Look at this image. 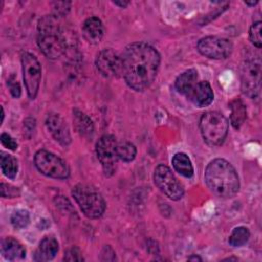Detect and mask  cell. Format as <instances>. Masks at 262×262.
Wrapping results in <instances>:
<instances>
[{"instance_id": "obj_22", "label": "cell", "mask_w": 262, "mask_h": 262, "mask_svg": "<svg viewBox=\"0 0 262 262\" xmlns=\"http://www.w3.org/2000/svg\"><path fill=\"white\" fill-rule=\"evenodd\" d=\"M1 170L7 178L14 179L18 170L16 159L11 155L2 152L1 154Z\"/></svg>"}, {"instance_id": "obj_29", "label": "cell", "mask_w": 262, "mask_h": 262, "mask_svg": "<svg viewBox=\"0 0 262 262\" xmlns=\"http://www.w3.org/2000/svg\"><path fill=\"white\" fill-rule=\"evenodd\" d=\"M7 85H8V88L10 90V93L13 97L15 98H18L20 96V93H21V90H20V86L16 80V78L14 77V75H11L8 80H7Z\"/></svg>"}, {"instance_id": "obj_34", "label": "cell", "mask_w": 262, "mask_h": 262, "mask_svg": "<svg viewBox=\"0 0 262 262\" xmlns=\"http://www.w3.org/2000/svg\"><path fill=\"white\" fill-rule=\"evenodd\" d=\"M247 5H249V6H254V5H256L257 3H258V1H254V2H248V1H246L245 2Z\"/></svg>"}, {"instance_id": "obj_19", "label": "cell", "mask_w": 262, "mask_h": 262, "mask_svg": "<svg viewBox=\"0 0 262 262\" xmlns=\"http://www.w3.org/2000/svg\"><path fill=\"white\" fill-rule=\"evenodd\" d=\"M230 107V123L234 129H239L247 119V107L244 101L239 98H234L229 103Z\"/></svg>"}, {"instance_id": "obj_28", "label": "cell", "mask_w": 262, "mask_h": 262, "mask_svg": "<svg viewBox=\"0 0 262 262\" xmlns=\"http://www.w3.org/2000/svg\"><path fill=\"white\" fill-rule=\"evenodd\" d=\"M71 8V2H54L53 3V10H54V15L59 17V16H64Z\"/></svg>"}, {"instance_id": "obj_25", "label": "cell", "mask_w": 262, "mask_h": 262, "mask_svg": "<svg viewBox=\"0 0 262 262\" xmlns=\"http://www.w3.org/2000/svg\"><path fill=\"white\" fill-rule=\"evenodd\" d=\"M10 221H11V224L13 225V227H15L17 229L24 228L30 222V214L27 210H24V209L17 210L12 213V215L10 217Z\"/></svg>"}, {"instance_id": "obj_1", "label": "cell", "mask_w": 262, "mask_h": 262, "mask_svg": "<svg viewBox=\"0 0 262 262\" xmlns=\"http://www.w3.org/2000/svg\"><path fill=\"white\" fill-rule=\"evenodd\" d=\"M122 76L135 91H143L154 82L161 62L158 50L145 42L129 44L121 55Z\"/></svg>"}, {"instance_id": "obj_12", "label": "cell", "mask_w": 262, "mask_h": 262, "mask_svg": "<svg viewBox=\"0 0 262 262\" xmlns=\"http://www.w3.org/2000/svg\"><path fill=\"white\" fill-rule=\"evenodd\" d=\"M97 71L105 78L122 76V58L113 49L101 50L95 59Z\"/></svg>"}, {"instance_id": "obj_5", "label": "cell", "mask_w": 262, "mask_h": 262, "mask_svg": "<svg viewBox=\"0 0 262 262\" xmlns=\"http://www.w3.org/2000/svg\"><path fill=\"white\" fill-rule=\"evenodd\" d=\"M200 130L207 144L220 145L228 132L227 119L218 112H207L201 117Z\"/></svg>"}, {"instance_id": "obj_2", "label": "cell", "mask_w": 262, "mask_h": 262, "mask_svg": "<svg viewBox=\"0 0 262 262\" xmlns=\"http://www.w3.org/2000/svg\"><path fill=\"white\" fill-rule=\"evenodd\" d=\"M205 180L210 190L219 198H231L239 189L237 172L224 159H215L208 164Z\"/></svg>"}, {"instance_id": "obj_17", "label": "cell", "mask_w": 262, "mask_h": 262, "mask_svg": "<svg viewBox=\"0 0 262 262\" xmlns=\"http://www.w3.org/2000/svg\"><path fill=\"white\" fill-rule=\"evenodd\" d=\"M199 82V75L196 70L189 69L180 74L175 81L176 90L187 97V95L191 92L193 87Z\"/></svg>"}, {"instance_id": "obj_24", "label": "cell", "mask_w": 262, "mask_h": 262, "mask_svg": "<svg viewBox=\"0 0 262 262\" xmlns=\"http://www.w3.org/2000/svg\"><path fill=\"white\" fill-rule=\"evenodd\" d=\"M250 237V231L245 226L235 227L229 235L228 243L232 247H241L248 242Z\"/></svg>"}, {"instance_id": "obj_20", "label": "cell", "mask_w": 262, "mask_h": 262, "mask_svg": "<svg viewBox=\"0 0 262 262\" xmlns=\"http://www.w3.org/2000/svg\"><path fill=\"white\" fill-rule=\"evenodd\" d=\"M73 120L77 131L85 137H91L94 132V125L91 119L79 110L73 111Z\"/></svg>"}, {"instance_id": "obj_16", "label": "cell", "mask_w": 262, "mask_h": 262, "mask_svg": "<svg viewBox=\"0 0 262 262\" xmlns=\"http://www.w3.org/2000/svg\"><path fill=\"white\" fill-rule=\"evenodd\" d=\"M1 253L8 261H19L26 257V249L24 246L11 236L2 239Z\"/></svg>"}, {"instance_id": "obj_9", "label": "cell", "mask_w": 262, "mask_h": 262, "mask_svg": "<svg viewBox=\"0 0 262 262\" xmlns=\"http://www.w3.org/2000/svg\"><path fill=\"white\" fill-rule=\"evenodd\" d=\"M117 145L116 137L112 134L102 135L96 143V155L106 176H112L116 172L119 160Z\"/></svg>"}, {"instance_id": "obj_11", "label": "cell", "mask_w": 262, "mask_h": 262, "mask_svg": "<svg viewBox=\"0 0 262 262\" xmlns=\"http://www.w3.org/2000/svg\"><path fill=\"white\" fill-rule=\"evenodd\" d=\"M199 52L209 58L222 59L228 57L232 52V43L226 38L208 36L198 42Z\"/></svg>"}, {"instance_id": "obj_15", "label": "cell", "mask_w": 262, "mask_h": 262, "mask_svg": "<svg viewBox=\"0 0 262 262\" xmlns=\"http://www.w3.org/2000/svg\"><path fill=\"white\" fill-rule=\"evenodd\" d=\"M82 32L85 39L93 44L100 42L104 35V27L102 21L96 17L91 16L85 19L82 26Z\"/></svg>"}, {"instance_id": "obj_27", "label": "cell", "mask_w": 262, "mask_h": 262, "mask_svg": "<svg viewBox=\"0 0 262 262\" xmlns=\"http://www.w3.org/2000/svg\"><path fill=\"white\" fill-rule=\"evenodd\" d=\"M0 192L3 198H14L19 194V189L15 186L2 182L0 184Z\"/></svg>"}, {"instance_id": "obj_10", "label": "cell", "mask_w": 262, "mask_h": 262, "mask_svg": "<svg viewBox=\"0 0 262 262\" xmlns=\"http://www.w3.org/2000/svg\"><path fill=\"white\" fill-rule=\"evenodd\" d=\"M23 76L28 95L31 99H35L41 81V64L37 57L30 52H24L20 57Z\"/></svg>"}, {"instance_id": "obj_7", "label": "cell", "mask_w": 262, "mask_h": 262, "mask_svg": "<svg viewBox=\"0 0 262 262\" xmlns=\"http://www.w3.org/2000/svg\"><path fill=\"white\" fill-rule=\"evenodd\" d=\"M242 91L250 98H258L261 89V62L259 59L246 60L241 70Z\"/></svg>"}, {"instance_id": "obj_6", "label": "cell", "mask_w": 262, "mask_h": 262, "mask_svg": "<svg viewBox=\"0 0 262 262\" xmlns=\"http://www.w3.org/2000/svg\"><path fill=\"white\" fill-rule=\"evenodd\" d=\"M36 168L44 175L55 179H67L70 176L68 164L56 155L40 149L34 157Z\"/></svg>"}, {"instance_id": "obj_26", "label": "cell", "mask_w": 262, "mask_h": 262, "mask_svg": "<svg viewBox=\"0 0 262 262\" xmlns=\"http://www.w3.org/2000/svg\"><path fill=\"white\" fill-rule=\"evenodd\" d=\"M249 37H250V41L252 42V44L255 47L261 48L262 39H261V21L260 20L254 23L251 26L250 32H249Z\"/></svg>"}, {"instance_id": "obj_21", "label": "cell", "mask_w": 262, "mask_h": 262, "mask_svg": "<svg viewBox=\"0 0 262 262\" xmlns=\"http://www.w3.org/2000/svg\"><path fill=\"white\" fill-rule=\"evenodd\" d=\"M172 165L175 171H177L180 175L190 178L193 175V167L190 159L184 152H177L174 155L172 159Z\"/></svg>"}, {"instance_id": "obj_30", "label": "cell", "mask_w": 262, "mask_h": 262, "mask_svg": "<svg viewBox=\"0 0 262 262\" xmlns=\"http://www.w3.org/2000/svg\"><path fill=\"white\" fill-rule=\"evenodd\" d=\"M63 260H66V261H83L84 258H83V256H82L81 251H80L78 248L73 247V248L69 249V250L64 253Z\"/></svg>"}, {"instance_id": "obj_32", "label": "cell", "mask_w": 262, "mask_h": 262, "mask_svg": "<svg viewBox=\"0 0 262 262\" xmlns=\"http://www.w3.org/2000/svg\"><path fill=\"white\" fill-rule=\"evenodd\" d=\"M188 260H189V261H202V258L199 257V256L193 255V256H190V257L188 258Z\"/></svg>"}, {"instance_id": "obj_14", "label": "cell", "mask_w": 262, "mask_h": 262, "mask_svg": "<svg viewBox=\"0 0 262 262\" xmlns=\"http://www.w3.org/2000/svg\"><path fill=\"white\" fill-rule=\"evenodd\" d=\"M187 98L198 107H204L211 104L214 99V93L210 83L208 81H199L187 95Z\"/></svg>"}, {"instance_id": "obj_18", "label": "cell", "mask_w": 262, "mask_h": 262, "mask_svg": "<svg viewBox=\"0 0 262 262\" xmlns=\"http://www.w3.org/2000/svg\"><path fill=\"white\" fill-rule=\"evenodd\" d=\"M58 252V243L54 237L46 236L44 237L34 255V260L36 261H48L52 260Z\"/></svg>"}, {"instance_id": "obj_8", "label": "cell", "mask_w": 262, "mask_h": 262, "mask_svg": "<svg viewBox=\"0 0 262 262\" xmlns=\"http://www.w3.org/2000/svg\"><path fill=\"white\" fill-rule=\"evenodd\" d=\"M154 181L159 189L173 201H178L183 196L184 189L181 183L166 165H159L154 172Z\"/></svg>"}, {"instance_id": "obj_4", "label": "cell", "mask_w": 262, "mask_h": 262, "mask_svg": "<svg viewBox=\"0 0 262 262\" xmlns=\"http://www.w3.org/2000/svg\"><path fill=\"white\" fill-rule=\"evenodd\" d=\"M72 194L86 217L96 219L104 213L105 201L95 187L80 183L73 187Z\"/></svg>"}, {"instance_id": "obj_13", "label": "cell", "mask_w": 262, "mask_h": 262, "mask_svg": "<svg viewBox=\"0 0 262 262\" xmlns=\"http://www.w3.org/2000/svg\"><path fill=\"white\" fill-rule=\"evenodd\" d=\"M46 126L53 138L61 145H69L72 141L71 133L67 122L58 114L51 113L46 118Z\"/></svg>"}, {"instance_id": "obj_23", "label": "cell", "mask_w": 262, "mask_h": 262, "mask_svg": "<svg viewBox=\"0 0 262 262\" xmlns=\"http://www.w3.org/2000/svg\"><path fill=\"white\" fill-rule=\"evenodd\" d=\"M136 147L133 143L129 141H121L117 145V154L119 160L123 162H131L136 157Z\"/></svg>"}, {"instance_id": "obj_3", "label": "cell", "mask_w": 262, "mask_h": 262, "mask_svg": "<svg viewBox=\"0 0 262 262\" xmlns=\"http://www.w3.org/2000/svg\"><path fill=\"white\" fill-rule=\"evenodd\" d=\"M37 43L43 54L51 59L60 57L66 51V40L60 29L58 17L45 15L38 23Z\"/></svg>"}, {"instance_id": "obj_33", "label": "cell", "mask_w": 262, "mask_h": 262, "mask_svg": "<svg viewBox=\"0 0 262 262\" xmlns=\"http://www.w3.org/2000/svg\"><path fill=\"white\" fill-rule=\"evenodd\" d=\"M116 5H119V6H121V7H126L128 4H129V2H118V1H116V2H114Z\"/></svg>"}, {"instance_id": "obj_31", "label": "cell", "mask_w": 262, "mask_h": 262, "mask_svg": "<svg viewBox=\"0 0 262 262\" xmlns=\"http://www.w3.org/2000/svg\"><path fill=\"white\" fill-rule=\"evenodd\" d=\"M0 140H1V143L3 146H5L6 148L8 149H11V150H15L17 148V143L16 141L7 133L3 132L1 134V137H0Z\"/></svg>"}]
</instances>
